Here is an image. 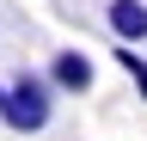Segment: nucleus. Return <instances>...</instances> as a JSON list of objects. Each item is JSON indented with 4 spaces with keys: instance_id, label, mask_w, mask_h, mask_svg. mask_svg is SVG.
<instances>
[{
    "instance_id": "7ed1b4c3",
    "label": "nucleus",
    "mask_w": 147,
    "mask_h": 141,
    "mask_svg": "<svg viewBox=\"0 0 147 141\" xmlns=\"http://www.w3.org/2000/svg\"><path fill=\"white\" fill-rule=\"evenodd\" d=\"M104 25H110V37L117 43H147V0H110L104 6Z\"/></svg>"
},
{
    "instance_id": "39448f33",
    "label": "nucleus",
    "mask_w": 147,
    "mask_h": 141,
    "mask_svg": "<svg viewBox=\"0 0 147 141\" xmlns=\"http://www.w3.org/2000/svg\"><path fill=\"white\" fill-rule=\"evenodd\" d=\"M0 111H6V86H0Z\"/></svg>"
},
{
    "instance_id": "20e7f679",
    "label": "nucleus",
    "mask_w": 147,
    "mask_h": 141,
    "mask_svg": "<svg viewBox=\"0 0 147 141\" xmlns=\"http://www.w3.org/2000/svg\"><path fill=\"white\" fill-rule=\"evenodd\" d=\"M117 67H123V74H129V80H135V92L147 98V55H141V49H135V43H117Z\"/></svg>"
},
{
    "instance_id": "f03ea898",
    "label": "nucleus",
    "mask_w": 147,
    "mask_h": 141,
    "mask_svg": "<svg viewBox=\"0 0 147 141\" xmlns=\"http://www.w3.org/2000/svg\"><path fill=\"white\" fill-rule=\"evenodd\" d=\"M92 80H98V67H92L86 49H55V55H49V86H55V92L86 98V92H92Z\"/></svg>"
},
{
    "instance_id": "f257e3e1",
    "label": "nucleus",
    "mask_w": 147,
    "mask_h": 141,
    "mask_svg": "<svg viewBox=\"0 0 147 141\" xmlns=\"http://www.w3.org/2000/svg\"><path fill=\"white\" fill-rule=\"evenodd\" d=\"M49 117H55V86H49V74L25 67V74L6 86V111H0V123H6L12 135H43Z\"/></svg>"
}]
</instances>
